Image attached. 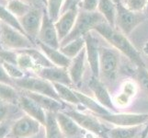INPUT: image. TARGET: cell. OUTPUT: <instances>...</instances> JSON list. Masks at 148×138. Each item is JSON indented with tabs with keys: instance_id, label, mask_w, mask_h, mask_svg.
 Masks as SVG:
<instances>
[{
	"instance_id": "obj_1",
	"label": "cell",
	"mask_w": 148,
	"mask_h": 138,
	"mask_svg": "<svg viewBox=\"0 0 148 138\" xmlns=\"http://www.w3.org/2000/svg\"><path fill=\"white\" fill-rule=\"evenodd\" d=\"M94 32H98L101 37H103L111 46L120 51L125 56L128 57L132 63L136 65L138 67L145 66L139 52L131 43V42L121 32L116 28H112L107 22H102L97 25L94 29Z\"/></svg>"
},
{
	"instance_id": "obj_2",
	"label": "cell",
	"mask_w": 148,
	"mask_h": 138,
	"mask_svg": "<svg viewBox=\"0 0 148 138\" xmlns=\"http://www.w3.org/2000/svg\"><path fill=\"white\" fill-rule=\"evenodd\" d=\"M102 22H106V21L99 11L88 12L79 9L77 18H76L73 30L60 43V47L69 43L70 42H72V41L77 38L84 37L86 34L94 30L97 25H99V23Z\"/></svg>"
},
{
	"instance_id": "obj_3",
	"label": "cell",
	"mask_w": 148,
	"mask_h": 138,
	"mask_svg": "<svg viewBox=\"0 0 148 138\" xmlns=\"http://www.w3.org/2000/svg\"><path fill=\"white\" fill-rule=\"evenodd\" d=\"M32 42L27 35L18 32L8 25L1 22L0 30V43L5 48L12 51H21L25 49L34 48Z\"/></svg>"
},
{
	"instance_id": "obj_4",
	"label": "cell",
	"mask_w": 148,
	"mask_h": 138,
	"mask_svg": "<svg viewBox=\"0 0 148 138\" xmlns=\"http://www.w3.org/2000/svg\"><path fill=\"white\" fill-rule=\"evenodd\" d=\"M15 86L23 89L27 92H32V93L42 94L45 96L52 97V98L61 100L59 96L56 92L54 86L50 81L43 79L40 76H26L17 79L14 81ZM62 101V100H61Z\"/></svg>"
},
{
	"instance_id": "obj_5",
	"label": "cell",
	"mask_w": 148,
	"mask_h": 138,
	"mask_svg": "<svg viewBox=\"0 0 148 138\" xmlns=\"http://www.w3.org/2000/svg\"><path fill=\"white\" fill-rule=\"evenodd\" d=\"M145 16L141 12H134L126 8L121 2L117 4L116 29L124 35L130 34L144 20Z\"/></svg>"
},
{
	"instance_id": "obj_6",
	"label": "cell",
	"mask_w": 148,
	"mask_h": 138,
	"mask_svg": "<svg viewBox=\"0 0 148 138\" xmlns=\"http://www.w3.org/2000/svg\"><path fill=\"white\" fill-rule=\"evenodd\" d=\"M119 68V55L116 49L99 47V73L106 79L115 80Z\"/></svg>"
},
{
	"instance_id": "obj_7",
	"label": "cell",
	"mask_w": 148,
	"mask_h": 138,
	"mask_svg": "<svg viewBox=\"0 0 148 138\" xmlns=\"http://www.w3.org/2000/svg\"><path fill=\"white\" fill-rule=\"evenodd\" d=\"M42 124L38 121L25 114L14 122L10 135L15 138H30L39 134Z\"/></svg>"
},
{
	"instance_id": "obj_8",
	"label": "cell",
	"mask_w": 148,
	"mask_h": 138,
	"mask_svg": "<svg viewBox=\"0 0 148 138\" xmlns=\"http://www.w3.org/2000/svg\"><path fill=\"white\" fill-rule=\"evenodd\" d=\"M43 10L38 8H32L29 11L19 19V22L25 34L34 42L38 39L40 29L42 26Z\"/></svg>"
},
{
	"instance_id": "obj_9",
	"label": "cell",
	"mask_w": 148,
	"mask_h": 138,
	"mask_svg": "<svg viewBox=\"0 0 148 138\" xmlns=\"http://www.w3.org/2000/svg\"><path fill=\"white\" fill-rule=\"evenodd\" d=\"M102 120L119 127L140 126L148 120V113H109L99 116Z\"/></svg>"
},
{
	"instance_id": "obj_10",
	"label": "cell",
	"mask_w": 148,
	"mask_h": 138,
	"mask_svg": "<svg viewBox=\"0 0 148 138\" xmlns=\"http://www.w3.org/2000/svg\"><path fill=\"white\" fill-rule=\"evenodd\" d=\"M39 43H42L54 49H60V40L54 22L50 19L47 11L43 12L42 22L38 35Z\"/></svg>"
},
{
	"instance_id": "obj_11",
	"label": "cell",
	"mask_w": 148,
	"mask_h": 138,
	"mask_svg": "<svg viewBox=\"0 0 148 138\" xmlns=\"http://www.w3.org/2000/svg\"><path fill=\"white\" fill-rule=\"evenodd\" d=\"M84 38L86 42L85 48L86 58H88V64L90 65L92 76L99 78V47L98 39L94 36L93 30L86 34Z\"/></svg>"
},
{
	"instance_id": "obj_12",
	"label": "cell",
	"mask_w": 148,
	"mask_h": 138,
	"mask_svg": "<svg viewBox=\"0 0 148 138\" xmlns=\"http://www.w3.org/2000/svg\"><path fill=\"white\" fill-rule=\"evenodd\" d=\"M38 76L43 79L50 81L51 83H58L65 86H73V82L69 76L68 68L58 67V66H51V67L39 68L36 71Z\"/></svg>"
},
{
	"instance_id": "obj_13",
	"label": "cell",
	"mask_w": 148,
	"mask_h": 138,
	"mask_svg": "<svg viewBox=\"0 0 148 138\" xmlns=\"http://www.w3.org/2000/svg\"><path fill=\"white\" fill-rule=\"evenodd\" d=\"M66 114H68L70 117L75 120V122L81 128L88 131L89 133H93L95 135H102L104 134L105 128L102 125L101 122L95 118L94 116L82 113L80 111H70L65 112Z\"/></svg>"
},
{
	"instance_id": "obj_14",
	"label": "cell",
	"mask_w": 148,
	"mask_h": 138,
	"mask_svg": "<svg viewBox=\"0 0 148 138\" xmlns=\"http://www.w3.org/2000/svg\"><path fill=\"white\" fill-rule=\"evenodd\" d=\"M18 105L25 112V114L38 121L40 124L44 126L45 122H46L47 111L42 107H40L34 100H32L28 95L24 94L23 96L19 97Z\"/></svg>"
},
{
	"instance_id": "obj_15",
	"label": "cell",
	"mask_w": 148,
	"mask_h": 138,
	"mask_svg": "<svg viewBox=\"0 0 148 138\" xmlns=\"http://www.w3.org/2000/svg\"><path fill=\"white\" fill-rule=\"evenodd\" d=\"M78 10L79 8L72 9V10H68V11L61 14L59 19L54 22V26L56 28V30H57L60 43L62 42V41L71 32V30H73L76 18H77V15H78Z\"/></svg>"
},
{
	"instance_id": "obj_16",
	"label": "cell",
	"mask_w": 148,
	"mask_h": 138,
	"mask_svg": "<svg viewBox=\"0 0 148 138\" xmlns=\"http://www.w3.org/2000/svg\"><path fill=\"white\" fill-rule=\"evenodd\" d=\"M89 89L92 90V92L95 95L96 100H98L99 103H100L103 107H105L108 110H113V100L109 93L108 89H106L104 84L101 82L99 78H95L92 76L89 83Z\"/></svg>"
},
{
	"instance_id": "obj_17",
	"label": "cell",
	"mask_w": 148,
	"mask_h": 138,
	"mask_svg": "<svg viewBox=\"0 0 148 138\" xmlns=\"http://www.w3.org/2000/svg\"><path fill=\"white\" fill-rule=\"evenodd\" d=\"M56 119H57L61 130H62L63 134L66 138L76 137L81 133L82 128L76 124L72 117L66 114L65 112H57L56 113Z\"/></svg>"
},
{
	"instance_id": "obj_18",
	"label": "cell",
	"mask_w": 148,
	"mask_h": 138,
	"mask_svg": "<svg viewBox=\"0 0 148 138\" xmlns=\"http://www.w3.org/2000/svg\"><path fill=\"white\" fill-rule=\"evenodd\" d=\"M40 50L42 53L47 56V58L51 61L54 66H58V67H64V68H69V66L72 62V59L68 58L65 56L60 49H54L50 47V46L45 45L42 43H38Z\"/></svg>"
},
{
	"instance_id": "obj_19",
	"label": "cell",
	"mask_w": 148,
	"mask_h": 138,
	"mask_svg": "<svg viewBox=\"0 0 148 138\" xmlns=\"http://www.w3.org/2000/svg\"><path fill=\"white\" fill-rule=\"evenodd\" d=\"M86 58V48H84L78 55H76L74 59H72V62H71V65L68 68V72L73 85L79 84L83 78V75L85 72Z\"/></svg>"
},
{
	"instance_id": "obj_20",
	"label": "cell",
	"mask_w": 148,
	"mask_h": 138,
	"mask_svg": "<svg viewBox=\"0 0 148 138\" xmlns=\"http://www.w3.org/2000/svg\"><path fill=\"white\" fill-rule=\"evenodd\" d=\"M25 94L30 97L32 100H34L46 111L57 113V112L62 111L64 109V106L62 103V101L55 100L52 98V97L42 95V94H37V93H32V92H27V91H25Z\"/></svg>"
},
{
	"instance_id": "obj_21",
	"label": "cell",
	"mask_w": 148,
	"mask_h": 138,
	"mask_svg": "<svg viewBox=\"0 0 148 138\" xmlns=\"http://www.w3.org/2000/svg\"><path fill=\"white\" fill-rule=\"evenodd\" d=\"M98 11L102 15L105 21L112 28H116L117 4L113 0H99Z\"/></svg>"
},
{
	"instance_id": "obj_22",
	"label": "cell",
	"mask_w": 148,
	"mask_h": 138,
	"mask_svg": "<svg viewBox=\"0 0 148 138\" xmlns=\"http://www.w3.org/2000/svg\"><path fill=\"white\" fill-rule=\"evenodd\" d=\"M44 127L46 138H66L58 124L56 113L54 112H46V122H45Z\"/></svg>"
},
{
	"instance_id": "obj_23",
	"label": "cell",
	"mask_w": 148,
	"mask_h": 138,
	"mask_svg": "<svg viewBox=\"0 0 148 138\" xmlns=\"http://www.w3.org/2000/svg\"><path fill=\"white\" fill-rule=\"evenodd\" d=\"M75 92L76 96H77L80 103L82 105H84L86 108L90 110L92 112H94V113L98 114L99 116L110 113V111L108 109H106L105 107H103L100 103H99L98 101L92 100L91 98H89V97L86 96L83 93H80V92H78V91L75 90Z\"/></svg>"
},
{
	"instance_id": "obj_24",
	"label": "cell",
	"mask_w": 148,
	"mask_h": 138,
	"mask_svg": "<svg viewBox=\"0 0 148 138\" xmlns=\"http://www.w3.org/2000/svg\"><path fill=\"white\" fill-rule=\"evenodd\" d=\"M86 46V42L84 37L77 38L69 43L65 44L62 47H60V51L65 56H67L70 59H74L76 55H78Z\"/></svg>"
},
{
	"instance_id": "obj_25",
	"label": "cell",
	"mask_w": 148,
	"mask_h": 138,
	"mask_svg": "<svg viewBox=\"0 0 148 138\" xmlns=\"http://www.w3.org/2000/svg\"><path fill=\"white\" fill-rule=\"evenodd\" d=\"M19 95L14 86L0 82V100L9 104H18Z\"/></svg>"
},
{
	"instance_id": "obj_26",
	"label": "cell",
	"mask_w": 148,
	"mask_h": 138,
	"mask_svg": "<svg viewBox=\"0 0 148 138\" xmlns=\"http://www.w3.org/2000/svg\"><path fill=\"white\" fill-rule=\"evenodd\" d=\"M53 86H54V89H55L56 92H57V94H58L61 100H64V101H66V102H68V103H72V104L80 103L75 90H72L68 86H65L63 84H58V83H54Z\"/></svg>"
},
{
	"instance_id": "obj_27",
	"label": "cell",
	"mask_w": 148,
	"mask_h": 138,
	"mask_svg": "<svg viewBox=\"0 0 148 138\" xmlns=\"http://www.w3.org/2000/svg\"><path fill=\"white\" fill-rule=\"evenodd\" d=\"M141 126V125H140ZM140 126H132V127H119L111 129L107 132V135L110 138H134L138 134Z\"/></svg>"
},
{
	"instance_id": "obj_28",
	"label": "cell",
	"mask_w": 148,
	"mask_h": 138,
	"mask_svg": "<svg viewBox=\"0 0 148 138\" xmlns=\"http://www.w3.org/2000/svg\"><path fill=\"white\" fill-rule=\"evenodd\" d=\"M136 93V87L132 82H125L122 86V92L115 98L114 102L120 106H125Z\"/></svg>"
},
{
	"instance_id": "obj_29",
	"label": "cell",
	"mask_w": 148,
	"mask_h": 138,
	"mask_svg": "<svg viewBox=\"0 0 148 138\" xmlns=\"http://www.w3.org/2000/svg\"><path fill=\"white\" fill-rule=\"evenodd\" d=\"M0 21L2 23L8 25V26L12 27L14 29L18 30V32L25 34L21 25H20L19 19L15 16V15H13L11 12H10L6 7L2 6L1 4H0Z\"/></svg>"
},
{
	"instance_id": "obj_30",
	"label": "cell",
	"mask_w": 148,
	"mask_h": 138,
	"mask_svg": "<svg viewBox=\"0 0 148 138\" xmlns=\"http://www.w3.org/2000/svg\"><path fill=\"white\" fill-rule=\"evenodd\" d=\"M22 52L28 54L30 57L32 58L34 61V63L36 64V65L39 68H43V67H51V66H54L51 61L47 58V56L45 55L42 51H39L35 48H29V49H25L21 50Z\"/></svg>"
},
{
	"instance_id": "obj_31",
	"label": "cell",
	"mask_w": 148,
	"mask_h": 138,
	"mask_svg": "<svg viewBox=\"0 0 148 138\" xmlns=\"http://www.w3.org/2000/svg\"><path fill=\"white\" fill-rule=\"evenodd\" d=\"M6 8L19 19L24 15H26L32 7L24 2L23 0H11V1L8 2Z\"/></svg>"
},
{
	"instance_id": "obj_32",
	"label": "cell",
	"mask_w": 148,
	"mask_h": 138,
	"mask_svg": "<svg viewBox=\"0 0 148 138\" xmlns=\"http://www.w3.org/2000/svg\"><path fill=\"white\" fill-rule=\"evenodd\" d=\"M17 65L23 71L32 70V71H35V72H36L38 70V66L34 63L32 58L30 57L28 54L22 52V51H18Z\"/></svg>"
},
{
	"instance_id": "obj_33",
	"label": "cell",
	"mask_w": 148,
	"mask_h": 138,
	"mask_svg": "<svg viewBox=\"0 0 148 138\" xmlns=\"http://www.w3.org/2000/svg\"><path fill=\"white\" fill-rule=\"evenodd\" d=\"M64 2V0H47V13L53 22L59 19Z\"/></svg>"
},
{
	"instance_id": "obj_34",
	"label": "cell",
	"mask_w": 148,
	"mask_h": 138,
	"mask_svg": "<svg viewBox=\"0 0 148 138\" xmlns=\"http://www.w3.org/2000/svg\"><path fill=\"white\" fill-rule=\"evenodd\" d=\"M6 72L8 73V75L14 81L17 79H20L25 76L24 71L22 69H20L18 65H13V64H9V63H6V62H1Z\"/></svg>"
},
{
	"instance_id": "obj_35",
	"label": "cell",
	"mask_w": 148,
	"mask_h": 138,
	"mask_svg": "<svg viewBox=\"0 0 148 138\" xmlns=\"http://www.w3.org/2000/svg\"><path fill=\"white\" fill-rule=\"evenodd\" d=\"M148 0H121V3L134 12H141L143 9H145Z\"/></svg>"
},
{
	"instance_id": "obj_36",
	"label": "cell",
	"mask_w": 148,
	"mask_h": 138,
	"mask_svg": "<svg viewBox=\"0 0 148 138\" xmlns=\"http://www.w3.org/2000/svg\"><path fill=\"white\" fill-rule=\"evenodd\" d=\"M18 52L8 49H0V61L17 65Z\"/></svg>"
},
{
	"instance_id": "obj_37",
	"label": "cell",
	"mask_w": 148,
	"mask_h": 138,
	"mask_svg": "<svg viewBox=\"0 0 148 138\" xmlns=\"http://www.w3.org/2000/svg\"><path fill=\"white\" fill-rule=\"evenodd\" d=\"M137 78H138V81L142 89L148 95V70L145 68V66H140V67H138Z\"/></svg>"
},
{
	"instance_id": "obj_38",
	"label": "cell",
	"mask_w": 148,
	"mask_h": 138,
	"mask_svg": "<svg viewBox=\"0 0 148 138\" xmlns=\"http://www.w3.org/2000/svg\"><path fill=\"white\" fill-rule=\"evenodd\" d=\"M99 0H83L79 5V9L88 12H95L98 10Z\"/></svg>"
},
{
	"instance_id": "obj_39",
	"label": "cell",
	"mask_w": 148,
	"mask_h": 138,
	"mask_svg": "<svg viewBox=\"0 0 148 138\" xmlns=\"http://www.w3.org/2000/svg\"><path fill=\"white\" fill-rule=\"evenodd\" d=\"M82 1L83 0H64L62 10H61V14L68 11V10L79 8V5Z\"/></svg>"
},
{
	"instance_id": "obj_40",
	"label": "cell",
	"mask_w": 148,
	"mask_h": 138,
	"mask_svg": "<svg viewBox=\"0 0 148 138\" xmlns=\"http://www.w3.org/2000/svg\"><path fill=\"white\" fill-rule=\"evenodd\" d=\"M0 82L11 85V86H15L14 80L10 78V76L8 75V73L6 72V70H5L1 61H0Z\"/></svg>"
},
{
	"instance_id": "obj_41",
	"label": "cell",
	"mask_w": 148,
	"mask_h": 138,
	"mask_svg": "<svg viewBox=\"0 0 148 138\" xmlns=\"http://www.w3.org/2000/svg\"><path fill=\"white\" fill-rule=\"evenodd\" d=\"M23 1L29 4L32 8H38L42 9L44 6H47V0H23Z\"/></svg>"
},
{
	"instance_id": "obj_42",
	"label": "cell",
	"mask_w": 148,
	"mask_h": 138,
	"mask_svg": "<svg viewBox=\"0 0 148 138\" xmlns=\"http://www.w3.org/2000/svg\"><path fill=\"white\" fill-rule=\"evenodd\" d=\"M10 128L7 122H1L0 124V138H6V136L8 135V133H10Z\"/></svg>"
},
{
	"instance_id": "obj_43",
	"label": "cell",
	"mask_w": 148,
	"mask_h": 138,
	"mask_svg": "<svg viewBox=\"0 0 148 138\" xmlns=\"http://www.w3.org/2000/svg\"><path fill=\"white\" fill-rule=\"evenodd\" d=\"M8 113V109L6 106H4L2 104H0V124L4 122V120L6 119V116Z\"/></svg>"
},
{
	"instance_id": "obj_44",
	"label": "cell",
	"mask_w": 148,
	"mask_h": 138,
	"mask_svg": "<svg viewBox=\"0 0 148 138\" xmlns=\"http://www.w3.org/2000/svg\"><path fill=\"white\" fill-rule=\"evenodd\" d=\"M145 124H146V127L145 128L144 132H143V134H142V138H146V136L148 135V120Z\"/></svg>"
},
{
	"instance_id": "obj_45",
	"label": "cell",
	"mask_w": 148,
	"mask_h": 138,
	"mask_svg": "<svg viewBox=\"0 0 148 138\" xmlns=\"http://www.w3.org/2000/svg\"><path fill=\"white\" fill-rule=\"evenodd\" d=\"M84 138H98V136H97V135H95V134H93V133H88L85 136H84Z\"/></svg>"
},
{
	"instance_id": "obj_46",
	"label": "cell",
	"mask_w": 148,
	"mask_h": 138,
	"mask_svg": "<svg viewBox=\"0 0 148 138\" xmlns=\"http://www.w3.org/2000/svg\"><path fill=\"white\" fill-rule=\"evenodd\" d=\"M143 51H144V53L146 56H148V43H146L144 46V48H143Z\"/></svg>"
},
{
	"instance_id": "obj_47",
	"label": "cell",
	"mask_w": 148,
	"mask_h": 138,
	"mask_svg": "<svg viewBox=\"0 0 148 138\" xmlns=\"http://www.w3.org/2000/svg\"><path fill=\"white\" fill-rule=\"evenodd\" d=\"M145 14L148 16V1H147V4H146V7H145Z\"/></svg>"
},
{
	"instance_id": "obj_48",
	"label": "cell",
	"mask_w": 148,
	"mask_h": 138,
	"mask_svg": "<svg viewBox=\"0 0 148 138\" xmlns=\"http://www.w3.org/2000/svg\"><path fill=\"white\" fill-rule=\"evenodd\" d=\"M113 1H114L116 4H118V3H120V2L121 1V0H113Z\"/></svg>"
},
{
	"instance_id": "obj_49",
	"label": "cell",
	"mask_w": 148,
	"mask_h": 138,
	"mask_svg": "<svg viewBox=\"0 0 148 138\" xmlns=\"http://www.w3.org/2000/svg\"><path fill=\"white\" fill-rule=\"evenodd\" d=\"M0 30H1V21H0Z\"/></svg>"
},
{
	"instance_id": "obj_50",
	"label": "cell",
	"mask_w": 148,
	"mask_h": 138,
	"mask_svg": "<svg viewBox=\"0 0 148 138\" xmlns=\"http://www.w3.org/2000/svg\"><path fill=\"white\" fill-rule=\"evenodd\" d=\"M73 138H79L78 136H76V137H73Z\"/></svg>"
},
{
	"instance_id": "obj_51",
	"label": "cell",
	"mask_w": 148,
	"mask_h": 138,
	"mask_svg": "<svg viewBox=\"0 0 148 138\" xmlns=\"http://www.w3.org/2000/svg\"><path fill=\"white\" fill-rule=\"evenodd\" d=\"M7 1H8V2H9V1H11V0H7Z\"/></svg>"
},
{
	"instance_id": "obj_52",
	"label": "cell",
	"mask_w": 148,
	"mask_h": 138,
	"mask_svg": "<svg viewBox=\"0 0 148 138\" xmlns=\"http://www.w3.org/2000/svg\"><path fill=\"white\" fill-rule=\"evenodd\" d=\"M6 138H7V137H6Z\"/></svg>"
}]
</instances>
